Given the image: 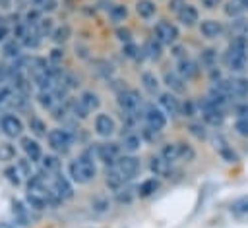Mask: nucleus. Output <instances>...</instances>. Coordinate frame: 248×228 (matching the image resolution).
Masks as SVG:
<instances>
[{"mask_svg": "<svg viewBox=\"0 0 248 228\" xmlns=\"http://www.w3.org/2000/svg\"><path fill=\"white\" fill-rule=\"evenodd\" d=\"M8 33H10V27H8L6 19H4V17H0V43H4V41H6Z\"/></svg>", "mask_w": 248, "mask_h": 228, "instance_id": "864d4df0", "label": "nucleus"}, {"mask_svg": "<svg viewBox=\"0 0 248 228\" xmlns=\"http://www.w3.org/2000/svg\"><path fill=\"white\" fill-rule=\"evenodd\" d=\"M4 174H6V178H8V182L12 184V185H19L21 184V174H19V170H17V166H8L6 170H4Z\"/></svg>", "mask_w": 248, "mask_h": 228, "instance_id": "37998d69", "label": "nucleus"}, {"mask_svg": "<svg viewBox=\"0 0 248 228\" xmlns=\"http://www.w3.org/2000/svg\"><path fill=\"white\" fill-rule=\"evenodd\" d=\"M190 133L196 135L198 139H205V126L202 122H192L190 124Z\"/></svg>", "mask_w": 248, "mask_h": 228, "instance_id": "a18cd8bd", "label": "nucleus"}, {"mask_svg": "<svg viewBox=\"0 0 248 228\" xmlns=\"http://www.w3.org/2000/svg\"><path fill=\"white\" fill-rule=\"evenodd\" d=\"M16 166H17V170H19V174H21V176H27V178H31V176H33V174H31V160H27V158L17 160V162H16Z\"/></svg>", "mask_w": 248, "mask_h": 228, "instance_id": "49530a36", "label": "nucleus"}, {"mask_svg": "<svg viewBox=\"0 0 248 228\" xmlns=\"http://www.w3.org/2000/svg\"><path fill=\"white\" fill-rule=\"evenodd\" d=\"M122 52H124V56L130 58V60H140V58L145 56V54H143V48H140V46L134 44V43H126V44L122 46Z\"/></svg>", "mask_w": 248, "mask_h": 228, "instance_id": "473e14b6", "label": "nucleus"}, {"mask_svg": "<svg viewBox=\"0 0 248 228\" xmlns=\"http://www.w3.org/2000/svg\"><path fill=\"white\" fill-rule=\"evenodd\" d=\"M21 149H23L27 160H31V162H37V160H41V157H43V151H41V145H39L37 139L21 137Z\"/></svg>", "mask_w": 248, "mask_h": 228, "instance_id": "a211bd4d", "label": "nucleus"}, {"mask_svg": "<svg viewBox=\"0 0 248 228\" xmlns=\"http://www.w3.org/2000/svg\"><path fill=\"white\" fill-rule=\"evenodd\" d=\"M132 197H134V193H132V189H130V187H122V189H118V191H116V199H118L120 203H130V201H132Z\"/></svg>", "mask_w": 248, "mask_h": 228, "instance_id": "09e8293b", "label": "nucleus"}, {"mask_svg": "<svg viewBox=\"0 0 248 228\" xmlns=\"http://www.w3.org/2000/svg\"><path fill=\"white\" fill-rule=\"evenodd\" d=\"M244 12H246L244 6L238 4V2H234V0H231L229 4H225V14H227L229 17H240Z\"/></svg>", "mask_w": 248, "mask_h": 228, "instance_id": "58836bf2", "label": "nucleus"}, {"mask_svg": "<svg viewBox=\"0 0 248 228\" xmlns=\"http://www.w3.org/2000/svg\"><path fill=\"white\" fill-rule=\"evenodd\" d=\"M16 158V147L12 143H0V160L10 162Z\"/></svg>", "mask_w": 248, "mask_h": 228, "instance_id": "4c0bfd02", "label": "nucleus"}, {"mask_svg": "<svg viewBox=\"0 0 248 228\" xmlns=\"http://www.w3.org/2000/svg\"><path fill=\"white\" fill-rule=\"evenodd\" d=\"M184 4H186L184 0H170V2H169V8H170L172 12H178V10H180Z\"/></svg>", "mask_w": 248, "mask_h": 228, "instance_id": "6e6d98bb", "label": "nucleus"}, {"mask_svg": "<svg viewBox=\"0 0 248 228\" xmlns=\"http://www.w3.org/2000/svg\"><path fill=\"white\" fill-rule=\"evenodd\" d=\"M0 228H16V226L10 224V222H0Z\"/></svg>", "mask_w": 248, "mask_h": 228, "instance_id": "052dcab7", "label": "nucleus"}, {"mask_svg": "<svg viewBox=\"0 0 248 228\" xmlns=\"http://www.w3.org/2000/svg\"><path fill=\"white\" fill-rule=\"evenodd\" d=\"M118 104L124 112L128 114H138L141 112L143 108V102H141V95L136 91V89H124L122 93H118Z\"/></svg>", "mask_w": 248, "mask_h": 228, "instance_id": "423d86ee", "label": "nucleus"}, {"mask_svg": "<svg viewBox=\"0 0 248 228\" xmlns=\"http://www.w3.org/2000/svg\"><path fill=\"white\" fill-rule=\"evenodd\" d=\"M200 31L205 39H219L225 33V25L217 19H203L200 23Z\"/></svg>", "mask_w": 248, "mask_h": 228, "instance_id": "2eb2a0df", "label": "nucleus"}, {"mask_svg": "<svg viewBox=\"0 0 248 228\" xmlns=\"http://www.w3.org/2000/svg\"><path fill=\"white\" fill-rule=\"evenodd\" d=\"M12 6V0H0V8H4V10H8Z\"/></svg>", "mask_w": 248, "mask_h": 228, "instance_id": "13d9d810", "label": "nucleus"}, {"mask_svg": "<svg viewBox=\"0 0 248 228\" xmlns=\"http://www.w3.org/2000/svg\"><path fill=\"white\" fill-rule=\"evenodd\" d=\"M41 164H43V172L45 174H56V172H60V166H62V162L54 155L41 157Z\"/></svg>", "mask_w": 248, "mask_h": 228, "instance_id": "cd10ccee", "label": "nucleus"}, {"mask_svg": "<svg viewBox=\"0 0 248 228\" xmlns=\"http://www.w3.org/2000/svg\"><path fill=\"white\" fill-rule=\"evenodd\" d=\"M2 52H4V56L17 60V58L21 56V43H19L17 39H12V41H4Z\"/></svg>", "mask_w": 248, "mask_h": 228, "instance_id": "c756f323", "label": "nucleus"}, {"mask_svg": "<svg viewBox=\"0 0 248 228\" xmlns=\"http://www.w3.org/2000/svg\"><path fill=\"white\" fill-rule=\"evenodd\" d=\"M161 187V182L157 180V178H147V180H143L140 185H138V189H136V193L140 195V197H151L157 189Z\"/></svg>", "mask_w": 248, "mask_h": 228, "instance_id": "b1692460", "label": "nucleus"}, {"mask_svg": "<svg viewBox=\"0 0 248 228\" xmlns=\"http://www.w3.org/2000/svg\"><path fill=\"white\" fill-rule=\"evenodd\" d=\"M12 213H14V218H16V224L19 226H29V211L25 207L23 201H12Z\"/></svg>", "mask_w": 248, "mask_h": 228, "instance_id": "4be33fe9", "label": "nucleus"}, {"mask_svg": "<svg viewBox=\"0 0 248 228\" xmlns=\"http://www.w3.org/2000/svg\"><path fill=\"white\" fill-rule=\"evenodd\" d=\"M10 79V68L6 64H0V85H6Z\"/></svg>", "mask_w": 248, "mask_h": 228, "instance_id": "603ef678", "label": "nucleus"}, {"mask_svg": "<svg viewBox=\"0 0 248 228\" xmlns=\"http://www.w3.org/2000/svg\"><path fill=\"white\" fill-rule=\"evenodd\" d=\"M236 114H238V118H242V120H248V104H242V106H238V108H236Z\"/></svg>", "mask_w": 248, "mask_h": 228, "instance_id": "4d7b16f0", "label": "nucleus"}, {"mask_svg": "<svg viewBox=\"0 0 248 228\" xmlns=\"http://www.w3.org/2000/svg\"><path fill=\"white\" fill-rule=\"evenodd\" d=\"M143 54H145L149 60H159L161 54H163V44L153 37V39H149V41L143 44Z\"/></svg>", "mask_w": 248, "mask_h": 228, "instance_id": "a878e982", "label": "nucleus"}, {"mask_svg": "<svg viewBox=\"0 0 248 228\" xmlns=\"http://www.w3.org/2000/svg\"><path fill=\"white\" fill-rule=\"evenodd\" d=\"M176 17H178V21H180L182 25L192 27V25H196V21H198L200 14H198V10H196L192 4H184V6L176 12Z\"/></svg>", "mask_w": 248, "mask_h": 228, "instance_id": "6ab92c4d", "label": "nucleus"}, {"mask_svg": "<svg viewBox=\"0 0 248 228\" xmlns=\"http://www.w3.org/2000/svg\"><path fill=\"white\" fill-rule=\"evenodd\" d=\"M231 211L234 213V214H248V195H242V197H238V199H234L232 201V205H231Z\"/></svg>", "mask_w": 248, "mask_h": 228, "instance_id": "f704fd0d", "label": "nucleus"}, {"mask_svg": "<svg viewBox=\"0 0 248 228\" xmlns=\"http://www.w3.org/2000/svg\"><path fill=\"white\" fill-rule=\"evenodd\" d=\"M198 108H200V112H202V118H203L207 124H211V126H221V124H223V120H225V108L213 104L207 97L198 104Z\"/></svg>", "mask_w": 248, "mask_h": 228, "instance_id": "0eeeda50", "label": "nucleus"}, {"mask_svg": "<svg viewBox=\"0 0 248 228\" xmlns=\"http://www.w3.org/2000/svg\"><path fill=\"white\" fill-rule=\"evenodd\" d=\"M163 81L170 89V93H186V81L178 75V71H165Z\"/></svg>", "mask_w": 248, "mask_h": 228, "instance_id": "aec40b11", "label": "nucleus"}, {"mask_svg": "<svg viewBox=\"0 0 248 228\" xmlns=\"http://www.w3.org/2000/svg\"><path fill=\"white\" fill-rule=\"evenodd\" d=\"M202 66H205L207 70H211V68L217 66V52L213 48H205L202 52Z\"/></svg>", "mask_w": 248, "mask_h": 228, "instance_id": "c9c22d12", "label": "nucleus"}, {"mask_svg": "<svg viewBox=\"0 0 248 228\" xmlns=\"http://www.w3.org/2000/svg\"><path fill=\"white\" fill-rule=\"evenodd\" d=\"M60 52H62V50H52V54H50V58H52V60H58L60 56H64V54H60Z\"/></svg>", "mask_w": 248, "mask_h": 228, "instance_id": "bf43d9fd", "label": "nucleus"}, {"mask_svg": "<svg viewBox=\"0 0 248 228\" xmlns=\"http://www.w3.org/2000/svg\"><path fill=\"white\" fill-rule=\"evenodd\" d=\"M0 131L6 137H10V139L21 137V133H23V122L14 112H6L4 116H0Z\"/></svg>", "mask_w": 248, "mask_h": 228, "instance_id": "1a4fd4ad", "label": "nucleus"}, {"mask_svg": "<svg viewBox=\"0 0 248 228\" xmlns=\"http://www.w3.org/2000/svg\"><path fill=\"white\" fill-rule=\"evenodd\" d=\"M225 64L231 71L242 73L248 68V43L238 35L225 52Z\"/></svg>", "mask_w": 248, "mask_h": 228, "instance_id": "f03ea898", "label": "nucleus"}, {"mask_svg": "<svg viewBox=\"0 0 248 228\" xmlns=\"http://www.w3.org/2000/svg\"><path fill=\"white\" fill-rule=\"evenodd\" d=\"M70 35H72V29H70V25H58L56 29H52V33H50V37H52V41L54 43H58V44H62V43H66L68 39H70Z\"/></svg>", "mask_w": 248, "mask_h": 228, "instance_id": "7c9ffc66", "label": "nucleus"}, {"mask_svg": "<svg viewBox=\"0 0 248 228\" xmlns=\"http://www.w3.org/2000/svg\"><path fill=\"white\" fill-rule=\"evenodd\" d=\"M159 108L165 112V114H170V116H176L180 114V100L176 99L174 93H159Z\"/></svg>", "mask_w": 248, "mask_h": 228, "instance_id": "ddd939ff", "label": "nucleus"}, {"mask_svg": "<svg viewBox=\"0 0 248 228\" xmlns=\"http://www.w3.org/2000/svg\"><path fill=\"white\" fill-rule=\"evenodd\" d=\"M219 155L227 160V162H238V155L227 145V143H223V145H219Z\"/></svg>", "mask_w": 248, "mask_h": 228, "instance_id": "79ce46f5", "label": "nucleus"}, {"mask_svg": "<svg viewBox=\"0 0 248 228\" xmlns=\"http://www.w3.org/2000/svg\"><path fill=\"white\" fill-rule=\"evenodd\" d=\"M155 39L161 44H174L178 41V27L167 19H161L155 25Z\"/></svg>", "mask_w": 248, "mask_h": 228, "instance_id": "9b49d317", "label": "nucleus"}, {"mask_svg": "<svg viewBox=\"0 0 248 228\" xmlns=\"http://www.w3.org/2000/svg\"><path fill=\"white\" fill-rule=\"evenodd\" d=\"M126 182H128V178H124L114 166L110 168V170H107V185L116 193L118 189H122L124 185H126Z\"/></svg>", "mask_w": 248, "mask_h": 228, "instance_id": "5701e85b", "label": "nucleus"}, {"mask_svg": "<svg viewBox=\"0 0 248 228\" xmlns=\"http://www.w3.org/2000/svg\"><path fill=\"white\" fill-rule=\"evenodd\" d=\"M29 2L39 12H52L56 8V0H29Z\"/></svg>", "mask_w": 248, "mask_h": 228, "instance_id": "a19ab883", "label": "nucleus"}, {"mask_svg": "<svg viewBox=\"0 0 248 228\" xmlns=\"http://www.w3.org/2000/svg\"><path fill=\"white\" fill-rule=\"evenodd\" d=\"M140 114L145 120V126L155 129V131H161L167 126V114L159 106H155V104H143Z\"/></svg>", "mask_w": 248, "mask_h": 228, "instance_id": "39448f33", "label": "nucleus"}, {"mask_svg": "<svg viewBox=\"0 0 248 228\" xmlns=\"http://www.w3.org/2000/svg\"><path fill=\"white\" fill-rule=\"evenodd\" d=\"M141 83H143V89H145L149 95H157V93H159V79H157L155 73L143 71V73H141Z\"/></svg>", "mask_w": 248, "mask_h": 228, "instance_id": "c85d7f7f", "label": "nucleus"}, {"mask_svg": "<svg viewBox=\"0 0 248 228\" xmlns=\"http://www.w3.org/2000/svg\"><path fill=\"white\" fill-rule=\"evenodd\" d=\"M140 147H141V137H140L138 133L130 131V133H126V135L122 137L120 149H122L124 153H128V155H134L136 151H140Z\"/></svg>", "mask_w": 248, "mask_h": 228, "instance_id": "412c9836", "label": "nucleus"}, {"mask_svg": "<svg viewBox=\"0 0 248 228\" xmlns=\"http://www.w3.org/2000/svg\"><path fill=\"white\" fill-rule=\"evenodd\" d=\"M159 155H161L165 160H169V162L180 160V158H178V143H167V145H163Z\"/></svg>", "mask_w": 248, "mask_h": 228, "instance_id": "2f4dec72", "label": "nucleus"}, {"mask_svg": "<svg viewBox=\"0 0 248 228\" xmlns=\"http://www.w3.org/2000/svg\"><path fill=\"white\" fill-rule=\"evenodd\" d=\"M116 37H118V41H122L124 44H126V43H132V31H130L128 27H118V29H116Z\"/></svg>", "mask_w": 248, "mask_h": 228, "instance_id": "8fccbe9b", "label": "nucleus"}, {"mask_svg": "<svg viewBox=\"0 0 248 228\" xmlns=\"http://www.w3.org/2000/svg\"><path fill=\"white\" fill-rule=\"evenodd\" d=\"M29 128L35 135H46V124L39 118V116H31L29 118Z\"/></svg>", "mask_w": 248, "mask_h": 228, "instance_id": "e433bc0d", "label": "nucleus"}, {"mask_svg": "<svg viewBox=\"0 0 248 228\" xmlns=\"http://www.w3.org/2000/svg\"><path fill=\"white\" fill-rule=\"evenodd\" d=\"M46 139H48V145L52 151L56 153H68L70 147L74 145V135L64 129V128H54L46 133Z\"/></svg>", "mask_w": 248, "mask_h": 228, "instance_id": "20e7f679", "label": "nucleus"}, {"mask_svg": "<svg viewBox=\"0 0 248 228\" xmlns=\"http://www.w3.org/2000/svg\"><path fill=\"white\" fill-rule=\"evenodd\" d=\"M114 168H116L124 178L132 180V178L140 172L141 164H140V158H138L136 155H120L118 160H116V164H114Z\"/></svg>", "mask_w": 248, "mask_h": 228, "instance_id": "f8f14e48", "label": "nucleus"}, {"mask_svg": "<svg viewBox=\"0 0 248 228\" xmlns=\"http://www.w3.org/2000/svg\"><path fill=\"white\" fill-rule=\"evenodd\" d=\"M50 191L60 199V201H66V199H72L74 197V187L70 184V178L56 172L50 176Z\"/></svg>", "mask_w": 248, "mask_h": 228, "instance_id": "6e6552de", "label": "nucleus"}, {"mask_svg": "<svg viewBox=\"0 0 248 228\" xmlns=\"http://www.w3.org/2000/svg\"><path fill=\"white\" fill-rule=\"evenodd\" d=\"M213 85L219 87L229 99H244V97H248V77H242V75H232L229 79L221 77Z\"/></svg>", "mask_w": 248, "mask_h": 228, "instance_id": "7ed1b4c3", "label": "nucleus"}, {"mask_svg": "<svg viewBox=\"0 0 248 228\" xmlns=\"http://www.w3.org/2000/svg\"><path fill=\"white\" fill-rule=\"evenodd\" d=\"M234 131L242 137H248V120H242V118H236L234 122Z\"/></svg>", "mask_w": 248, "mask_h": 228, "instance_id": "de8ad7c7", "label": "nucleus"}, {"mask_svg": "<svg viewBox=\"0 0 248 228\" xmlns=\"http://www.w3.org/2000/svg\"><path fill=\"white\" fill-rule=\"evenodd\" d=\"M91 207H93L95 211L103 213V211H107V209H108V199H105V197H95V199L91 201Z\"/></svg>", "mask_w": 248, "mask_h": 228, "instance_id": "3c124183", "label": "nucleus"}, {"mask_svg": "<svg viewBox=\"0 0 248 228\" xmlns=\"http://www.w3.org/2000/svg\"><path fill=\"white\" fill-rule=\"evenodd\" d=\"M79 100H81V104L87 108V112H93V110H97V108L101 106V99H99V95L93 93V91H83L81 97H79Z\"/></svg>", "mask_w": 248, "mask_h": 228, "instance_id": "bb28decb", "label": "nucleus"}, {"mask_svg": "<svg viewBox=\"0 0 248 228\" xmlns=\"http://www.w3.org/2000/svg\"><path fill=\"white\" fill-rule=\"evenodd\" d=\"M95 131L101 137H110L116 131V124L108 114H97L95 118Z\"/></svg>", "mask_w": 248, "mask_h": 228, "instance_id": "dca6fc26", "label": "nucleus"}, {"mask_svg": "<svg viewBox=\"0 0 248 228\" xmlns=\"http://www.w3.org/2000/svg\"><path fill=\"white\" fill-rule=\"evenodd\" d=\"M180 112H182V116H188V118L196 116V114H198V102L186 100L184 104H180Z\"/></svg>", "mask_w": 248, "mask_h": 228, "instance_id": "c03bdc74", "label": "nucleus"}, {"mask_svg": "<svg viewBox=\"0 0 248 228\" xmlns=\"http://www.w3.org/2000/svg\"><path fill=\"white\" fill-rule=\"evenodd\" d=\"M194 157H196V151L188 143H178V158L180 160L190 162V160H194Z\"/></svg>", "mask_w": 248, "mask_h": 228, "instance_id": "ea45409f", "label": "nucleus"}, {"mask_svg": "<svg viewBox=\"0 0 248 228\" xmlns=\"http://www.w3.org/2000/svg\"><path fill=\"white\" fill-rule=\"evenodd\" d=\"M202 6H205L207 10H215L217 6H221V0H200Z\"/></svg>", "mask_w": 248, "mask_h": 228, "instance_id": "5fc2aeb1", "label": "nucleus"}, {"mask_svg": "<svg viewBox=\"0 0 248 228\" xmlns=\"http://www.w3.org/2000/svg\"><path fill=\"white\" fill-rule=\"evenodd\" d=\"M120 153H122V149H120V145H116V143H99V145H95V157H97L103 164H107V166H110V168L116 164Z\"/></svg>", "mask_w": 248, "mask_h": 228, "instance_id": "9d476101", "label": "nucleus"}, {"mask_svg": "<svg viewBox=\"0 0 248 228\" xmlns=\"http://www.w3.org/2000/svg\"><path fill=\"white\" fill-rule=\"evenodd\" d=\"M149 170L155 174V176H161V178H169L172 174V162L165 160L161 155L157 157H151L149 158Z\"/></svg>", "mask_w": 248, "mask_h": 228, "instance_id": "f3484780", "label": "nucleus"}, {"mask_svg": "<svg viewBox=\"0 0 248 228\" xmlns=\"http://www.w3.org/2000/svg\"><path fill=\"white\" fill-rule=\"evenodd\" d=\"M93 157H95V147H91L89 151H85L81 157L74 158V160L68 164V176H70L72 182L89 184V182L95 178L97 168H95Z\"/></svg>", "mask_w": 248, "mask_h": 228, "instance_id": "f257e3e1", "label": "nucleus"}, {"mask_svg": "<svg viewBox=\"0 0 248 228\" xmlns=\"http://www.w3.org/2000/svg\"><path fill=\"white\" fill-rule=\"evenodd\" d=\"M136 12H138L140 17L151 19V17L155 15V12H157V6H155L153 0H138V2H136Z\"/></svg>", "mask_w": 248, "mask_h": 228, "instance_id": "393cba45", "label": "nucleus"}, {"mask_svg": "<svg viewBox=\"0 0 248 228\" xmlns=\"http://www.w3.org/2000/svg\"><path fill=\"white\" fill-rule=\"evenodd\" d=\"M176 71H178V75H180L184 81H188V79L198 77V73H200V64H198L196 60L184 56V58L178 60V70H176Z\"/></svg>", "mask_w": 248, "mask_h": 228, "instance_id": "4468645a", "label": "nucleus"}, {"mask_svg": "<svg viewBox=\"0 0 248 228\" xmlns=\"http://www.w3.org/2000/svg\"><path fill=\"white\" fill-rule=\"evenodd\" d=\"M108 15H110L112 21H124L126 15H128V8L124 4H114V6H110Z\"/></svg>", "mask_w": 248, "mask_h": 228, "instance_id": "72a5a7b5", "label": "nucleus"}]
</instances>
